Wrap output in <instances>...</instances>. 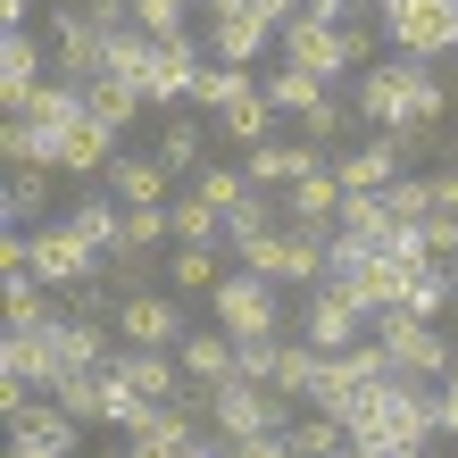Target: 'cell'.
Here are the masks:
<instances>
[{
    "label": "cell",
    "instance_id": "cell-1",
    "mask_svg": "<svg viewBox=\"0 0 458 458\" xmlns=\"http://www.w3.org/2000/svg\"><path fill=\"white\" fill-rule=\"evenodd\" d=\"M350 442L384 450V458H434V384H409V375H384V384L359 392L350 409Z\"/></svg>",
    "mask_w": 458,
    "mask_h": 458
},
{
    "label": "cell",
    "instance_id": "cell-2",
    "mask_svg": "<svg viewBox=\"0 0 458 458\" xmlns=\"http://www.w3.org/2000/svg\"><path fill=\"white\" fill-rule=\"evenodd\" d=\"M367 334L384 342L392 375H409V384H442V375L458 367V350L442 342V326H434V317H417V309H375Z\"/></svg>",
    "mask_w": 458,
    "mask_h": 458
},
{
    "label": "cell",
    "instance_id": "cell-3",
    "mask_svg": "<svg viewBox=\"0 0 458 458\" xmlns=\"http://www.w3.org/2000/svg\"><path fill=\"white\" fill-rule=\"evenodd\" d=\"M292 425V400L276 384H250V375H233V384L208 392V434L225 442H250V434H284Z\"/></svg>",
    "mask_w": 458,
    "mask_h": 458
},
{
    "label": "cell",
    "instance_id": "cell-4",
    "mask_svg": "<svg viewBox=\"0 0 458 458\" xmlns=\"http://www.w3.org/2000/svg\"><path fill=\"white\" fill-rule=\"evenodd\" d=\"M392 50H417V59H450L458 50V0H375Z\"/></svg>",
    "mask_w": 458,
    "mask_h": 458
},
{
    "label": "cell",
    "instance_id": "cell-5",
    "mask_svg": "<svg viewBox=\"0 0 458 458\" xmlns=\"http://www.w3.org/2000/svg\"><path fill=\"white\" fill-rule=\"evenodd\" d=\"M208 317H217L233 342H267V334H284V317H276V284L250 276V267H233V276L208 292Z\"/></svg>",
    "mask_w": 458,
    "mask_h": 458
},
{
    "label": "cell",
    "instance_id": "cell-6",
    "mask_svg": "<svg viewBox=\"0 0 458 458\" xmlns=\"http://www.w3.org/2000/svg\"><path fill=\"white\" fill-rule=\"evenodd\" d=\"M183 292H133L117 301V342L125 350H183Z\"/></svg>",
    "mask_w": 458,
    "mask_h": 458
},
{
    "label": "cell",
    "instance_id": "cell-7",
    "mask_svg": "<svg viewBox=\"0 0 458 458\" xmlns=\"http://www.w3.org/2000/svg\"><path fill=\"white\" fill-rule=\"evenodd\" d=\"M276 59H301V67H317V75H326V84L359 67V59H350V34H342V25H317L309 9L276 25Z\"/></svg>",
    "mask_w": 458,
    "mask_h": 458
},
{
    "label": "cell",
    "instance_id": "cell-8",
    "mask_svg": "<svg viewBox=\"0 0 458 458\" xmlns=\"http://www.w3.org/2000/svg\"><path fill=\"white\" fill-rule=\"evenodd\" d=\"M50 42H59V75L67 84H92V75H109V42L84 9H50Z\"/></svg>",
    "mask_w": 458,
    "mask_h": 458
},
{
    "label": "cell",
    "instance_id": "cell-9",
    "mask_svg": "<svg viewBox=\"0 0 458 458\" xmlns=\"http://www.w3.org/2000/svg\"><path fill=\"white\" fill-rule=\"evenodd\" d=\"M326 167V150L309 142V133H276V142H259L250 158H242V175L259 183V192H292L301 175H317Z\"/></svg>",
    "mask_w": 458,
    "mask_h": 458
},
{
    "label": "cell",
    "instance_id": "cell-10",
    "mask_svg": "<svg viewBox=\"0 0 458 458\" xmlns=\"http://www.w3.org/2000/svg\"><path fill=\"white\" fill-rule=\"evenodd\" d=\"M301 334H309L317 350H350V342H367V309L350 301V292H334V284H309Z\"/></svg>",
    "mask_w": 458,
    "mask_h": 458
},
{
    "label": "cell",
    "instance_id": "cell-11",
    "mask_svg": "<svg viewBox=\"0 0 458 458\" xmlns=\"http://www.w3.org/2000/svg\"><path fill=\"white\" fill-rule=\"evenodd\" d=\"M342 175L334 167H317V175H301L292 192H276V208H284V225H317V233H334L342 225Z\"/></svg>",
    "mask_w": 458,
    "mask_h": 458
},
{
    "label": "cell",
    "instance_id": "cell-12",
    "mask_svg": "<svg viewBox=\"0 0 458 458\" xmlns=\"http://www.w3.org/2000/svg\"><path fill=\"white\" fill-rule=\"evenodd\" d=\"M242 375V342L217 326V334H183V384H192L200 400L217 392V384H233Z\"/></svg>",
    "mask_w": 458,
    "mask_h": 458
},
{
    "label": "cell",
    "instance_id": "cell-13",
    "mask_svg": "<svg viewBox=\"0 0 458 458\" xmlns=\"http://www.w3.org/2000/svg\"><path fill=\"white\" fill-rule=\"evenodd\" d=\"M267 50H276V25H267L259 9H242V17H208V59H225V67H259Z\"/></svg>",
    "mask_w": 458,
    "mask_h": 458
},
{
    "label": "cell",
    "instance_id": "cell-14",
    "mask_svg": "<svg viewBox=\"0 0 458 458\" xmlns=\"http://www.w3.org/2000/svg\"><path fill=\"white\" fill-rule=\"evenodd\" d=\"M400 117H409V84H400V67H392V59H375V67H359V125H375V133H392Z\"/></svg>",
    "mask_w": 458,
    "mask_h": 458
},
{
    "label": "cell",
    "instance_id": "cell-15",
    "mask_svg": "<svg viewBox=\"0 0 458 458\" xmlns=\"http://www.w3.org/2000/svg\"><path fill=\"white\" fill-rule=\"evenodd\" d=\"M34 84H42V42H34V25H9V42H0V100L25 109Z\"/></svg>",
    "mask_w": 458,
    "mask_h": 458
},
{
    "label": "cell",
    "instance_id": "cell-16",
    "mask_svg": "<svg viewBox=\"0 0 458 458\" xmlns=\"http://www.w3.org/2000/svg\"><path fill=\"white\" fill-rule=\"evenodd\" d=\"M9 442H34V450H50V458H75V417L42 392L34 409H17V417H9Z\"/></svg>",
    "mask_w": 458,
    "mask_h": 458
},
{
    "label": "cell",
    "instance_id": "cell-17",
    "mask_svg": "<svg viewBox=\"0 0 458 458\" xmlns=\"http://www.w3.org/2000/svg\"><path fill=\"white\" fill-rule=\"evenodd\" d=\"M267 100H276V109L292 117V125H301L309 109H326V75H317V67H301V59H276V67H267V84H259Z\"/></svg>",
    "mask_w": 458,
    "mask_h": 458
},
{
    "label": "cell",
    "instance_id": "cell-18",
    "mask_svg": "<svg viewBox=\"0 0 458 458\" xmlns=\"http://www.w3.org/2000/svg\"><path fill=\"white\" fill-rule=\"evenodd\" d=\"M59 175H109V158H117V133L109 125H92V117H75L67 133H59Z\"/></svg>",
    "mask_w": 458,
    "mask_h": 458
},
{
    "label": "cell",
    "instance_id": "cell-19",
    "mask_svg": "<svg viewBox=\"0 0 458 458\" xmlns=\"http://www.w3.org/2000/svg\"><path fill=\"white\" fill-rule=\"evenodd\" d=\"M334 175H342V192H384V183L400 175V142L384 133V142H350L334 158Z\"/></svg>",
    "mask_w": 458,
    "mask_h": 458
},
{
    "label": "cell",
    "instance_id": "cell-20",
    "mask_svg": "<svg viewBox=\"0 0 458 458\" xmlns=\"http://www.w3.org/2000/svg\"><path fill=\"white\" fill-rule=\"evenodd\" d=\"M100 183H109V192H117L125 208L175 200V192H167V158H158V150H150V158H125V150H117V158H109V175H100Z\"/></svg>",
    "mask_w": 458,
    "mask_h": 458
},
{
    "label": "cell",
    "instance_id": "cell-21",
    "mask_svg": "<svg viewBox=\"0 0 458 458\" xmlns=\"http://www.w3.org/2000/svg\"><path fill=\"white\" fill-rule=\"evenodd\" d=\"M109 367H117L142 400H175V392H183V359H167V350H125V342H117Z\"/></svg>",
    "mask_w": 458,
    "mask_h": 458
},
{
    "label": "cell",
    "instance_id": "cell-22",
    "mask_svg": "<svg viewBox=\"0 0 458 458\" xmlns=\"http://www.w3.org/2000/svg\"><path fill=\"white\" fill-rule=\"evenodd\" d=\"M317 359H326V350H317L309 334H301V342H276V367H267V384H276L292 409H309V392H317Z\"/></svg>",
    "mask_w": 458,
    "mask_h": 458
},
{
    "label": "cell",
    "instance_id": "cell-23",
    "mask_svg": "<svg viewBox=\"0 0 458 458\" xmlns=\"http://www.w3.org/2000/svg\"><path fill=\"white\" fill-rule=\"evenodd\" d=\"M217 284H225L217 242H167V292H217Z\"/></svg>",
    "mask_w": 458,
    "mask_h": 458
},
{
    "label": "cell",
    "instance_id": "cell-24",
    "mask_svg": "<svg viewBox=\"0 0 458 458\" xmlns=\"http://www.w3.org/2000/svg\"><path fill=\"white\" fill-rule=\"evenodd\" d=\"M142 109H150V100L133 92L125 75H92V84H84V117H92V125H109V133H125Z\"/></svg>",
    "mask_w": 458,
    "mask_h": 458
},
{
    "label": "cell",
    "instance_id": "cell-25",
    "mask_svg": "<svg viewBox=\"0 0 458 458\" xmlns=\"http://www.w3.org/2000/svg\"><path fill=\"white\" fill-rule=\"evenodd\" d=\"M0 375H17V384H34V392L59 384V367H50V326H42V334H9V342H0Z\"/></svg>",
    "mask_w": 458,
    "mask_h": 458
},
{
    "label": "cell",
    "instance_id": "cell-26",
    "mask_svg": "<svg viewBox=\"0 0 458 458\" xmlns=\"http://www.w3.org/2000/svg\"><path fill=\"white\" fill-rule=\"evenodd\" d=\"M50 183H59V167H50V158L9 167V217H17V225H42V217H50Z\"/></svg>",
    "mask_w": 458,
    "mask_h": 458
},
{
    "label": "cell",
    "instance_id": "cell-27",
    "mask_svg": "<svg viewBox=\"0 0 458 458\" xmlns=\"http://www.w3.org/2000/svg\"><path fill=\"white\" fill-rule=\"evenodd\" d=\"M276 100H267V92H250V100H233V109L225 117H208V125H217L225 133V142H242V150H259V142H276Z\"/></svg>",
    "mask_w": 458,
    "mask_h": 458
},
{
    "label": "cell",
    "instance_id": "cell-28",
    "mask_svg": "<svg viewBox=\"0 0 458 458\" xmlns=\"http://www.w3.org/2000/svg\"><path fill=\"white\" fill-rule=\"evenodd\" d=\"M67 225H75V233H84V242H92V250H117V225H125V200L109 192V183H100V192H84V200H75V208H67Z\"/></svg>",
    "mask_w": 458,
    "mask_h": 458
},
{
    "label": "cell",
    "instance_id": "cell-29",
    "mask_svg": "<svg viewBox=\"0 0 458 458\" xmlns=\"http://www.w3.org/2000/svg\"><path fill=\"white\" fill-rule=\"evenodd\" d=\"M42 326H59V292L42 276H9V334H42Z\"/></svg>",
    "mask_w": 458,
    "mask_h": 458
},
{
    "label": "cell",
    "instance_id": "cell-30",
    "mask_svg": "<svg viewBox=\"0 0 458 458\" xmlns=\"http://www.w3.org/2000/svg\"><path fill=\"white\" fill-rule=\"evenodd\" d=\"M250 92H259V84H250V67L208 59V67H200V84H192V109H200V117H225L233 100H250Z\"/></svg>",
    "mask_w": 458,
    "mask_h": 458
},
{
    "label": "cell",
    "instance_id": "cell-31",
    "mask_svg": "<svg viewBox=\"0 0 458 458\" xmlns=\"http://www.w3.org/2000/svg\"><path fill=\"white\" fill-rule=\"evenodd\" d=\"M284 434H292V450H301V458H334V450H350V425H342L334 409H292Z\"/></svg>",
    "mask_w": 458,
    "mask_h": 458
},
{
    "label": "cell",
    "instance_id": "cell-32",
    "mask_svg": "<svg viewBox=\"0 0 458 458\" xmlns=\"http://www.w3.org/2000/svg\"><path fill=\"white\" fill-rule=\"evenodd\" d=\"M242 267H250V276H267V284H301V250H292V225H267L250 250H242Z\"/></svg>",
    "mask_w": 458,
    "mask_h": 458
},
{
    "label": "cell",
    "instance_id": "cell-33",
    "mask_svg": "<svg viewBox=\"0 0 458 458\" xmlns=\"http://www.w3.org/2000/svg\"><path fill=\"white\" fill-rule=\"evenodd\" d=\"M100 375H109V367H84V375H59V384H50V400H59V409H67L75 425H100V417H109V384H100Z\"/></svg>",
    "mask_w": 458,
    "mask_h": 458
},
{
    "label": "cell",
    "instance_id": "cell-34",
    "mask_svg": "<svg viewBox=\"0 0 458 458\" xmlns=\"http://www.w3.org/2000/svg\"><path fill=\"white\" fill-rule=\"evenodd\" d=\"M100 276H109L117 301H133V292H150V276H167V259H158V250H125V242H117V250H100Z\"/></svg>",
    "mask_w": 458,
    "mask_h": 458
},
{
    "label": "cell",
    "instance_id": "cell-35",
    "mask_svg": "<svg viewBox=\"0 0 458 458\" xmlns=\"http://www.w3.org/2000/svg\"><path fill=\"white\" fill-rule=\"evenodd\" d=\"M208 133H217V125H200V117H167V125H158V158H167V175H183V167H200V150H208Z\"/></svg>",
    "mask_w": 458,
    "mask_h": 458
},
{
    "label": "cell",
    "instance_id": "cell-36",
    "mask_svg": "<svg viewBox=\"0 0 458 458\" xmlns=\"http://www.w3.org/2000/svg\"><path fill=\"white\" fill-rule=\"evenodd\" d=\"M167 225H175V242H225V208L183 192V200H167Z\"/></svg>",
    "mask_w": 458,
    "mask_h": 458
},
{
    "label": "cell",
    "instance_id": "cell-37",
    "mask_svg": "<svg viewBox=\"0 0 458 458\" xmlns=\"http://www.w3.org/2000/svg\"><path fill=\"white\" fill-rule=\"evenodd\" d=\"M276 217H284V208H276V200H259V192H250V200H233V208H225V250L242 259V250H250V242L276 225Z\"/></svg>",
    "mask_w": 458,
    "mask_h": 458
},
{
    "label": "cell",
    "instance_id": "cell-38",
    "mask_svg": "<svg viewBox=\"0 0 458 458\" xmlns=\"http://www.w3.org/2000/svg\"><path fill=\"white\" fill-rule=\"evenodd\" d=\"M384 200H392V217H400V225H425V217L442 208V200H434V175H392V183H384Z\"/></svg>",
    "mask_w": 458,
    "mask_h": 458
},
{
    "label": "cell",
    "instance_id": "cell-39",
    "mask_svg": "<svg viewBox=\"0 0 458 458\" xmlns=\"http://www.w3.org/2000/svg\"><path fill=\"white\" fill-rule=\"evenodd\" d=\"M150 59H158V42L142 34V25H133V34H117V42H109V75H125L133 92L150 84Z\"/></svg>",
    "mask_w": 458,
    "mask_h": 458
},
{
    "label": "cell",
    "instance_id": "cell-40",
    "mask_svg": "<svg viewBox=\"0 0 458 458\" xmlns=\"http://www.w3.org/2000/svg\"><path fill=\"white\" fill-rule=\"evenodd\" d=\"M117 242H125V250H158V242H175V225H167V200H150V208H125Z\"/></svg>",
    "mask_w": 458,
    "mask_h": 458
},
{
    "label": "cell",
    "instance_id": "cell-41",
    "mask_svg": "<svg viewBox=\"0 0 458 458\" xmlns=\"http://www.w3.org/2000/svg\"><path fill=\"white\" fill-rule=\"evenodd\" d=\"M192 9H200V0H133V25H142L150 42H167V34H183Z\"/></svg>",
    "mask_w": 458,
    "mask_h": 458
},
{
    "label": "cell",
    "instance_id": "cell-42",
    "mask_svg": "<svg viewBox=\"0 0 458 458\" xmlns=\"http://www.w3.org/2000/svg\"><path fill=\"white\" fill-rule=\"evenodd\" d=\"M417 242H425V259H434V267H458V217H450V208H434V217L417 225Z\"/></svg>",
    "mask_w": 458,
    "mask_h": 458
},
{
    "label": "cell",
    "instance_id": "cell-43",
    "mask_svg": "<svg viewBox=\"0 0 458 458\" xmlns=\"http://www.w3.org/2000/svg\"><path fill=\"white\" fill-rule=\"evenodd\" d=\"M59 301H67V317H100V309L117 301V292H109V276H84V284H67Z\"/></svg>",
    "mask_w": 458,
    "mask_h": 458
},
{
    "label": "cell",
    "instance_id": "cell-44",
    "mask_svg": "<svg viewBox=\"0 0 458 458\" xmlns=\"http://www.w3.org/2000/svg\"><path fill=\"white\" fill-rule=\"evenodd\" d=\"M233 458H301V450H292V434H250L233 442Z\"/></svg>",
    "mask_w": 458,
    "mask_h": 458
},
{
    "label": "cell",
    "instance_id": "cell-45",
    "mask_svg": "<svg viewBox=\"0 0 458 458\" xmlns=\"http://www.w3.org/2000/svg\"><path fill=\"white\" fill-rule=\"evenodd\" d=\"M434 200H442L450 217H458V167H442V175H434Z\"/></svg>",
    "mask_w": 458,
    "mask_h": 458
},
{
    "label": "cell",
    "instance_id": "cell-46",
    "mask_svg": "<svg viewBox=\"0 0 458 458\" xmlns=\"http://www.w3.org/2000/svg\"><path fill=\"white\" fill-rule=\"evenodd\" d=\"M301 9H309V0H259V17H267V25H284V17H301Z\"/></svg>",
    "mask_w": 458,
    "mask_h": 458
},
{
    "label": "cell",
    "instance_id": "cell-47",
    "mask_svg": "<svg viewBox=\"0 0 458 458\" xmlns=\"http://www.w3.org/2000/svg\"><path fill=\"white\" fill-rule=\"evenodd\" d=\"M0 17H9V25H34V0H0Z\"/></svg>",
    "mask_w": 458,
    "mask_h": 458
},
{
    "label": "cell",
    "instance_id": "cell-48",
    "mask_svg": "<svg viewBox=\"0 0 458 458\" xmlns=\"http://www.w3.org/2000/svg\"><path fill=\"white\" fill-rule=\"evenodd\" d=\"M9 458H50V450H34V442H9Z\"/></svg>",
    "mask_w": 458,
    "mask_h": 458
},
{
    "label": "cell",
    "instance_id": "cell-49",
    "mask_svg": "<svg viewBox=\"0 0 458 458\" xmlns=\"http://www.w3.org/2000/svg\"><path fill=\"white\" fill-rule=\"evenodd\" d=\"M450 150H458V117H450Z\"/></svg>",
    "mask_w": 458,
    "mask_h": 458
},
{
    "label": "cell",
    "instance_id": "cell-50",
    "mask_svg": "<svg viewBox=\"0 0 458 458\" xmlns=\"http://www.w3.org/2000/svg\"><path fill=\"white\" fill-rule=\"evenodd\" d=\"M450 309H458V284H450Z\"/></svg>",
    "mask_w": 458,
    "mask_h": 458
},
{
    "label": "cell",
    "instance_id": "cell-51",
    "mask_svg": "<svg viewBox=\"0 0 458 458\" xmlns=\"http://www.w3.org/2000/svg\"><path fill=\"white\" fill-rule=\"evenodd\" d=\"M359 9H375V0H359Z\"/></svg>",
    "mask_w": 458,
    "mask_h": 458
},
{
    "label": "cell",
    "instance_id": "cell-52",
    "mask_svg": "<svg viewBox=\"0 0 458 458\" xmlns=\"http://www.w3.org/2000/svg\"><path fill=\"white\" fill-rule=\"evenodd\" d=\"M450 67H458V50H450Z\"/></svg>",
    "mask_w": 458,
    "mask_h": 458
}]
</instances>
